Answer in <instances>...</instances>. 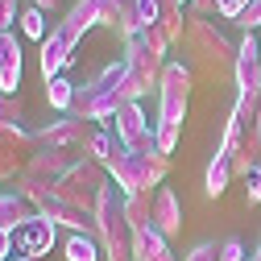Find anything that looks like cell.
<instances>
[{
  "instance_id": "6",
  "label": "cell",
  "mask_w": 261,
  "mask_h": 261,
  "mask_svg": "<svg viewBox=\"0 0 261 261\" xmlns=\"http://www.w3.org/2000/svg\"><path fill=\"white\" fill-rule=\"evenodd\" d=\"M79 42H83V34H79L71 21H58V25L50 29V38L42 42V54H38V67H42V79H46V83L58 79V75L75 62Z\"/></svg>"
},
{
  "instance_id": "44",
  "label": "cell",
  "mask_w": 261,
  "mask_h": 261,
  "mask_svg": "<svg viewBox=\"0 0 261 261\" xmlns=\"http://www.w3.org/2000/svg\"><path fill=\"white\" fill-rule=\"evenodd\" d=\"M245 261H261V245H257V249H253V253H249Z\"/></svg>"
},
{
  "instance_id": "20",
  "label": "cell",
  "mask_w": 261,
  "mask_h": 261,
  "mask_svg": "<svg viewBox=\"0 0 261 261\" xmlns=\"http://www.w3.org/2000/svg\"><path fill=\"white\" fill-rule=\"evenodd\" d=\"M124 216H128V228H133V232H145V228H153V191L124 195Z\"/></svg>"
},
{
  "instance_id": "12",
  "label": "cell",
  "mask_w": 261,
  "mask_h": 261,
  "mask_svg": "<svg viewBox=\"0 0 261 261\" xmlns=\"http://www.w3.org/2000/svg\"><path fill=\"white\" fill-rule=\"evenodd\" d=\"M13 237H17V257H34V261H42V257L54 249V241H58V228H54L46 216H34V220H25Z\"/></svg>"
},
{
  "instance_id": "46",
  "label": "cell",
  "mask_w": 261,
  "mask_h": 261,
  "mask_svg": "<svg viewBox=\"0 0 261 261\" xmlns=\"http://www.w3.org/2000/svg\"><path fill=\"white\" fill-rule=\"evenodd\" d=\"M17 261H34V257H17Z\"/></svg>"
},
{
  "instance_id": "17",
  "label": "cell",
  "mask_w": 261,
  "mask_h": 261,
  "mask_svg": "<svg viewBox=\"0 0 261 261\" xmlns=\"http://www.w3.org/2000/svg\"><path fill=\"white\" fill-rule=\"evenodd\" d=\"M104 25L116 29L124 42H133L141 34V21H137V0H104Z\"/></svg>"
},
{
  "instance_id": "43",
  "label": "cell",
  "mask_w": 261,
  "mask_h": 261,
  "mask_svg": "<svg viewBox=\"0 0 261 261\" xmlns=\"http://www.w3.org/2000/svg\"><path fill=\"white\" fill-rule=\"evenodd\" d=\"M29 5H38V9H46V13H54V9H58V0H29Z\"/></svg>"
},
{
  "instance_id": "1",
  "label": "cell",
  "mask_w": 261,
  "mask_h": 261,
  "mask_svg": "<svg viewBox=\"0 0 261 261\" xmlns=\"http://www.w3.org/2000/svg\"><path fill=\"white\" fill-rule=\"evenodd\" d=\"M95 241L104 249V261H133V228H128V216H124V195L116 182H108L95 199Z\"/></svg>"
},
{
  "instance_id": "15",
  "label": "cell",
  "mask_w": 261,
  "mask_h": 261,
  "mask_svg": "<svg viewBox=\"0 0 261 261\" xmlns=\"http://www.w3.org/2000/svg\"><path fill=\"white\" fill-rule=\"evenodd\" d=\"M112 128H116V141H120L124 149H133L141 137H149V133H153V124H149V116L141 112V104H120V112H116Z\"/></svg>"
},
{
  "instance_id": "34",
  "label": "cell",
  "mask_w": 261,
  "mask_h": 261,
  "mask_svg": "<svg viewBox=\"0 0 261 261\" xmlns=\"http://www.w3.org/2000/svg\"><path fill=\"white\" fill-rule=\"evenodd\" d=\"M162 5H166V0H137V21H141V29L162 21Z\"/></svg>"
},
{
  "instance_id": "21",
  "label": "cell",
  "mask_w": 261,
  "mask_h": 261,
  "mask_svg": "<svg viewBox=\"0 0 261 261\" xmlns=\"http://www.w3.org/2000/svg\"><path fill=\"white\" fill-rule=\"evenodd\" d=\"M62 21H71L79 34H87V29L104 25V0H75V5H71V13L62 17Z\"/></svg>"
},
{
  "instance_id": "9",
  "label": "cell",
  "mask_w": 261,
  "mask_h": 261,
  "mask_svg": "<svg viewBox=\"0 0 261 261\" xmlns=\"http://www.w3.org/2000/svg\"><path fill=\"white\" fill-rule=\"evenodd\" d=\"M116 112H120V95H116V91H104V87H95L91 79L79 87L75 108H71V116H79V120H87V124L95 120L100 128H112Z\"/></svg>"
},
{
  "instance_id": "39",
  "label": "cell",
  "mask_w": 261,
  "mask_h": 261,
  "mask_svg": "<svg viewBox=\"0 0 261 261\" xmlns=\"http://www.w3.org/2000/svg\"><path fill=\"white\" fill-rule=\"evenodd\" d=\"M13 21H21L17 0H0V34H5V29H13Z\"/></svg>"
},
{
  "instance_id": "33",
  "label": "cell",
  "mask_w": 261,
  "mask_h": 261,
  "mask_svg": "<svg viewBox=\"0 0 261 261\" xmlns=\"http://www.w3.org/2000/svg\"><path fill=\"white\" fill-rule=\"evenodd\" d=\"M21 112H25L21 95H0V124H21Z\"/></svg>"
},
{
  "instance_id": "5",
  "label": "cell",
  "mask_w": 261,
  "mask_h": 261,
  "mask_svg": "<svg viewBox=\"0 0 261 261\" xmlns=\"http://www.w3.org/2000/svg\"><path fill=\"white\" fill-rule=\"evenodd\" d=\"M187 104H191V71L182 62H166L162 67V83H158V120L182 124Z\"/></svg>"
},
{
  "instance_id": "28",
  "label": "cell",
  "mask_w": 261,
  "mask_h": 261,
  "mask_svg": "<svg viewBox=\"0 0 261 261\" xmlns=\"http://www.w3.org/2000/svg\"><path fill=\"white\" fill-rule=\"evenodd\" d=\"M162 34L170 38V46H178V42H187V25H182V9L178 5H162Z\"/></svg>"
},
{
  "instance_id": "42",
  "label": "cell",
  "mask_w": 261,
  "mask_h": 261,
  "mask_svg": "<svg viewBox=\"0 0 261 261\" xmlns=\"http://www.w3.org/2000/svg\"><path fill=\"white\" fill-rule=\"evenodd\" d=\"M216 5H220V0H191V13L195 17H207V13H216Z\"/></svg>"
},
{
  "instance_id": "31",
  "label": "cell",
  "mask_w": 261,
  "mask_h": 261,
  "mask_svg": "<svg viewBox=\"0 0 261 261\" xmlns=\"http://www.w3.org/2000/svg\"><path fill=\"white\" fill-rule=\"evenodd\" d=\"M124 71H128V67H124V58H116V62H108V67H100V75H95L91 83H95V87H104V91H116L120 79H124Z\"/></svg>"
},
{
  "instance_id": "45",
  "label": "cell",
  "mask_w": 261,
  "mask_h": 261,
  "mask_svg": "<svg viewBox=\"0 0 261 261\" xmlns=\"http://www.w3.org/2000/svg\"><path fill=\"white\" fill-rule=\"evenodd\" d=\"M166 5H178V9H182V5H191V0H166Z\"/></svg>"
},
{
  "instance_id": "26",
  "label": "cell",
  "mask_w": 261,
  "mask_h": 261,
  "mask_svg": "<svg viewBox=\"0 0 261 261\" xmlns=\"http://www.w3.org/2000/svg\"><path fill=\"white\" fill-rule=\"evenodd\" d=\"M116 153V141H112V133H108V128H91V137L83 141V158H91V162H100V166H104V162Z\"/></svg>"
},
{
  "instance_id": "22",
  "label": "cell",
  "mask_w": 261,
  "mask_h": 261,
  "mask_svg": "<svg viewBox=\"0 0 261 261\" xmlns=\"http://www.w3.org/2000/svg\"><path fill=\"white\" fill-rule=\"evenodd\" d=\"M75 95H79V83H71L67 75H58V79H50V83H46V100H50V108H54V112H62V116H71Z\"/></svg>"
},
{
  "instance_id": "30",
  "label": "cell",
  "mask_w": 261,
  "mask_h": 261,
  "mask_svg": "<svg viewBox=\"0 0 261 261\" xmlns=\"http://www.w3.org/2000/svg\"><path fill=\"white\" fill-rule=\"evenodd\" d=\"M178 133H182V124H166V120H153V141H158V149L162 153H174V145H178Z\"/></svg>"
},
{
  "instance_id": "24",
  "label": "cell",
  "mask_w": 261,
  "mask_h": 261,
  "mask_svg": "<svg viewBox=\"0 0 261 261\" xmlns=\"http://www.w3.org/2000/svg\"><path fill=\"white\" fill-rule=\"evenodd\" d=\"M104 249L95 241V232H71L67 237V261H100Z\"/></svg>"
},
{
  "instance_id": "40",
  "label": "cell",
  "mask_w": 261,
  "mask_h": 261,
  "mask_svg": "<svg viewBox=\"0 0 261 261\" xmlns=\"http://www.w3.org/2000/svg\"><path fill=\"white\" fill-rule=\"evenodd\" d=\"M245 191H249V203H261V162L245 174Z\"/></svg>"
},
{
  "instance_id": "35",
  "label": "cell",
  "mask_w": 261,
  "mask_h": 261,
  "mask_svg": "<svg viewBox=\"0 0 261 261\" xmlns=\"http://www.w3.org/2000/svg\"><path fill=\"white\" fill-rule=\"evenodd\" d=\"M245 257H249V249H245V241H241V237L220 241V261H245Z\"/></svg>"
},
{
  "instance_id": "25",
  "label": "cell",
  "mask_w": 261,
  "mask_h": 261,
  "mask_svg": "<svg viewBox=\"0 0 261 261\" xmlns=\"http://www.w3.org/2000/svg\"><path fill=\"white\" fill-rule=\"evenodd\" d=\"M17 25H21V34H25L29 42H46V38H50V29H46V9H38V5H25Z\"/></svg>"
},
{
  "instance_id": "16",
  "label": "cell",
  "mask_w": 261,
  "mask_h": 261,
  "mask_svg": "<svg viewBox=\"0 0 261 261\" xmlns=\"http://www.w3.org/2000/svg\"><path fill=\"white\" fill-rule=\"evenodd\" d=\"M153 228L162 237H178L182 232V207H178V195L170 187L153 191Z\"/></svg>"
},
{
  "instance_id": "23",
  "label": "cell",
  "mask_w": 261,
  "mask_h": 261,
  "mask_svg": "<svg viewBox=\"0 0 261 261\" xmlns=\"http://www.w3.org/2000/svg\"><path fill=\"white\" fill-rule=\"evenodd\" d=\"M228 182H232V162H228V158H220V153H212L207 174H203V191L212 195V199H220V195L228 191Z\"/></svg>"
},
{
  "instance_id": "14",
  "label": "cell",
  "mask_w": 261,
  "mask_h": 261,
  "mask_svg": "<svg viewBox=\"0 0 261 261\" xmlns=\"http://www.w3.org/2000/svg\"><path fill=\"white\" fill-rule=\"evenodd\" d=\"M38 216H46L54 228L62 224V228H71V232H95V216L83 212V207H75V203H62L58 195H50V199L38 207Z\"/></svg>"
},
{
  "instance_id": "27",
  "label": "cell",
  "mask_w": 261,
  "mask_h": 261,
  "mask_svg": "<svg viewBox=\"0 0 261 261\" xmlns=\"http://www.w3.org/2000/svg\"><path fill=\"white\" fill-rule=\"evenodd\" d=\"M241 141H245V128H241V120H237V116H228V120H224V133H220L216 153L232 162V158H237V149H241Z\"/></svg>"
},
{
  "instance_id": "18",
  "label": "cell",
  "mask_w": 261,
  "mask_h": 261,
  "mask_svg": "<svg viewBox=\"0 0 261 261\" xmlns=\"http://www.w3.org/2000/svg\"><path fill=\"white\" fill-rule=\"evenodd\" d=\"M34 203L21 199L17 191H0V232H17L25 220H34Z\"/></svg>"
},
{
  "instance_id": "2",
  "label": "cell",
  "mask_w": 261,
  "mask_h": 261,
  "mask_svg": "<svg viewBox=\"0 0 261 261\" xmlns=\"http://www.w3.org/2000/svg\"><path fill=\"white\" fill-rule=\"evenodd\" d=\"M104 170H108V178L120 187V195H141V191L162 187V178L170 174V158L162 153V149L133 153V149L116 145V153L104 162Z\"/></svg>"
},
{
  "instance_id": "38",
  "label": "cell",
  "mask_w": 261,
  "mask_h": 261,
  "mask_svg": "<svg viewBox=\"0 0 261 261\" xmlns=\"http://www.w3.org/2000/svg\"><path fill=\"white\" fill-rule=\"evenodd\" d=\"M182 261H220V245H212V241H199V245H195Z\"/></svg>"
},
{
  "instance_id": "19",
  "label": "cell",
  "mask_w": 261,
  "mask_h": 261,
  "mask_svg": "<svg viewBox=\"0 0 261 261\" xmlns=\"http://www.w3.org/2000/svg\"><path fill=\"white\" fill-rule=\"evenodd\" d=\"M133 261H174L170 253V237H162L158 228H145V232L133 237Z\"/></svg>"
},
{
  "instance_id": "41",
  "label": "cell",
  "mask_w": 261,
  "mask_h": 261,
  "mask_svg": "<svg viewBox=\"0 0 261 261\" xmlns=\"http://www.w3.org/2000/svg\"><path fill=\"white\" fill-rule=\"evenodd\" d=\"M0 261H17V237L0 232Z\"/></svg>"
},
{
  "instance_id": "36",
  "label": "cell",
  "mask_w": 261,
  "mask_h": 261,
  "mask_svg": "<svg viewBox=\"0 0 261 261\" xmlns=\"http://www.w3.org/2000/svg\"><path fill=\"white\" fill-rule=\"evenodd\" d=\"M0 95H21V67L0 71Z\"/></svg>"
},
{
  "instance_id": "3",
  "label": "cell",
  "mask_w": 261,
  "mask_h": 261,
  "mask_svg": "<svg viewBox=\"0 0 261 261\" xmlns=\"http://www.w3.org/2000/svg\"><path fill=\"white\" fill-rule=\"evenodd\" d=\"M124 67L128 71H124L116 95H120V104H141V95H149V87L162 83V67H166V62L158 54H149V46L137 34L133 42H124Z\"/></svg>"
},
{
  "instance_id": "8",
  "label": "cell",
  "mask_w": 261,
  "mask_h": 261,
  "mask_svg": "<svg viewBox=\"0 0 261 261\" xmlns=\"http://www.w3.org/2000/svg\"><path fill=\"white\" fill-rule=\"evenodd\" d=\"M38 153V137L21 124H0V182H9L25 170V162Z\"/></svg>"
},
{
  "instance_id": "29",
  "label": "cell",
  "mask_w": 261,
  "mask_h": 261,
  "mask_svg": "<svg viewBox=\"0 0 261 261\" xmlns=\"http://www.w3.org/2000/svg\"><path fill=\"white\" fill-rule=\"evenodd\" d=\"M5 67H21V38L13 34V29L0 34V71Z\"/></svg>"
},
{
  "instance_id": "4",
  "label": "cell",
  "mask_w": 261,
  "mask_h": 261,
  "mask_svg": "<svg viewBox=\"0 0 261 261\" xmlns=\"http://www.w3.org/2000/svg\"><path fill=\"white\" fill-rule=\"evenodd\" d=\"M104 187H108V170L100 166V162H91V158H79L75 166L54 182V195L62 203H75L83 212H95V199H100Z\"/></svg>"
},
{
  "instance_id": "32",
  "label": "cell",
  "mask_w": 261,
  "mask_h": 261,
  "mask_svg": "<svg viewBox=\"0 0 261 261\" xmlns=\"http://www.w3.org/2000/svg\"><path fill=\"white\" fill-rule=\"evenodd\" d=\"M141 42L149 46V54H158L162 62H166V50H170V38L162 34V25H145V29H141Z\"/></svg>"
},
{
  "instance_id": "37",
  "label": "cell",
  "mask_w": 261,
  "mask_h": 261,
  "mask_svg": "<svg viewBox=\"0 0 261 261\" xmlns=\"http://www.w3.org/2000/svg\"><path fill=\"white\" fill-rule=\"evenodd\" d=\"M253 5V0H220V5H216V13L224 17V21H241V13Z\"/></svg>"
},
{
  "instance_id": "7",
  "label": "cell",
  "mask_w": 261,
  "mask_h": 261,
  "mask_svg": "<svg viewBox=\"0 0 261 261\" xmlns=\"http://www.w3.org/2000/svg\"><path fill=\"white\" fill-rule=\"evenodd\" d=\"M187 50L199 62H212V67H220V62H237V46L228 42L207 17H191L187 21Z\"/></svg>"
},
{
  "instance_id": "10",
  "label": "cell",
  "mask_w": 261,
  "mask_h": 261,
  "mask_svg": "<svg viewBox=\"0 0 261 261\" xmlns=\"http://www.w3.org/2000/svg\"><path fill=\"white\" fill-rule=\"evenodd\" d=\"M34 137H38V149H79L83 153V141L91 137V124L79 116H58V120L42 124Z\"/></svg>"
},
{
  "instance_id": "13",
  "label": "cell",
  "mask_w": 261,
  "mask_h": 261,
  "mask_svg": "<svg viewBox=\"0 0 261 261\" xmlns=\"http://www.w3.org/2000/svg\"><path fill=\"white\" fill-rule=\"evenodd\" d=\"M232 75H237V91H261V38L245 34V42L237 46Z\"/></svg>"
},
{
  "instance_id": "11",
  "label": "cell",
  "mask_w": 261,
  "mask_h": 261,
  "mask_svg": "<svg viewBox=\"0 0 261 261\" xmlns=\"http://www.w3.org/2000/svg\"><path fill=\"white\" fill-rule=\"evenodd\" d=\"M75 153H79V149H38L34 158L25 162V170H21V174H25V178H34V182H42V187H54V182H58V178L79 162Z\"/></svg>"
}]
</instances>
